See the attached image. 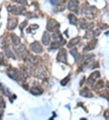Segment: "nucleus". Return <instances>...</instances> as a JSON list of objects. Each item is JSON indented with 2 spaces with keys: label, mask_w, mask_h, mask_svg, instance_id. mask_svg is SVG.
Returning <instances> with one entry per match:
<instances>
[{
  "label": "nucleus",
  "mask_w": 109,
  "mask_h": 120,
  "mask_svg": "<svg viewBox=\"0 0 109 120\" xmlns=\"http://www.w3.org/2000/svg\"><path fill=\"white\" fill-rule=\"evenodd\" d=\"M67 55L65 52V49H62L58 53V56H57V60L58 61L63 62V63H66L67 61Z\"/></svg>",
  "instance_id": "nucleus-1"
},
{
  "label": "nucleus",
  "mask_w": 109,
  "mask_h": 120,
  "mask_svg": "<svg viewBox=\"0 0 109 120\" xmlns=\"http://www.w3.org/2000/svg\"><path fill=\"white\" fill-rule=\"evenodd\" d=\"M58 25V22L54 19H50L48 21L47 29L49 31H54L55 30H57V26Z\"/></svg>",
  "instance_id": "nucleus-2"
},
{
  "label": "nucleus",
  "mask_w": 109,
  "mask_h": 120,
  "mask_svg": "<svg viewBox=\"0 0 109 120\" xmlns=\"http://www.w3.org/2000/svg\"><path fill=\"white\" fill-rule=\"evenodd\" d=\"M78 0H70V1L68 3V9L71 11L76 12V9H78Z\"/></svg>",
  "instance_id": "nucleus-3"
},
{
  "label": "nucleus",
  "mask_w": 109,
  "mask_h": 120,
  "mask_svg": "<svg viewBox=\"0 0 109 120\" xmlns=\"http://www.w3.org/2000/svg\"><path fill=\"white\" fill-rule=\"evenodd\" d=\"M31 49L33 51L36 53H41L43 50L41 45L38 42H35L31 44Z\"/></svg>",
  "instance_id": "nucleus-4"
},
{
  "label": "nucleus",
  "mask_w": 109,
  "mask_h": 120,
  "mask_svg": "<svg viewBox=\"0 0 109 120\" xmlns=\"http://www.w3.org/2000/svg\"><path fill=\"white\" fill-rule=\"evenodd\" d=\"M7 9H8V11L15 13V14H21L23 12V10H25L23 8H18V7H16V6L9 7Z\"/></svg>",
  "instance_id": "nucleus-5"
},
{
  "label": "nucleus",
  "mask_w": 109,
  "mask_h": 120,
  "mask_svg": "<svg viewBox=\"0 0 109 120\" xmlns=\"http://www.w3.org/2000/svg\"><path fill=\"white\" fill-rule=\"evenodd\" d=\"M18 19L16 18H10L8 19V24H7V28L10 30L13 29L16 24H17Z\"/></svg>",
  "instance_id": "nucleus-6"
},
{
  "label": "nucleus",
  "mask_w": 109,
  "mask_h": 120,
  "mask_svg": "<svg viewBox=\"0 0 109 120\" xmlns=\"http://www.w3.org/2000/svg\"><path fill=\"white\" fill-rule=\"evenodd\" d=\"M42 43L44 45H47L49 43L50 41V36L49 35V34L47 32H44L43 34V36H42Z\"/></svg>",
  "instance_id": "nucleus-7"
},
{
  "label": "nucleus",
  "mask_w": 109,
  "mask_h": 120,
  "mask_svg": "<svg viewBox=\"0 0 109 120\" xmlns=\"http://www.w3.org/2000/svg\"><path fill=\"white\" fill-rule=\"evenodd\" d=\"M99 76V73L98 72H94L90 75V76L89 77V79H88V81L90 82V84H92L94 81L95 79H96L97 78H98Z\"/></svg>",
  "instance_id": "nucleus-8"
},
{
  "label": "nucleus",
  "mask_w": 109,
  "mask_h": 120,
  "mask_svg": "<svg viewBox=\"0 0 109 120\" xmlns=\"http://www.w3.org/2000/svg\"><path fill=\"white\" fill-rule=\"evenodd\" d=\"M82 96L85 97H92V94L90 92V91L89 89H87L86 88H85L84 89H83V91L81 93Z\"/></svg>",
  "instance_id": "nucleus-9"
},
{
  "label": "nucleus",
  "mask_w": 109,
  "mask_h": 120,
  "mask_svg": "<svg viewBox=\"0 0 109 120\" xmlns=\"http://www.w3.org/2000/svg\"><path fill=\"white\" fill-rule=\"evenodd\" d=\"M80 38L79 37H78V38H75L74 39H73L70 41V42L68 44V47H70V46H73V45H75L77 44H78L79 42Z\"/></svg>",
  "instance_id": "nucleus-10"
},
{
  "label": "nucleus",
  "mask_w": 109,
  "mask_h": 120,
  "mask_svg": "<svg viewBox=\"0 0 109 120\" xmlns=\"http://www.w3.org/2000/svg\"><path fill=\"white\" fill-rule=\"evenodd\" d=\"M12 41H13V43H14L15 45L18 44L19 43V42H20V39H19V38H18L16 35H15V34H13V35H12Z\"/></svg>",
  "instance_id": "nucleus-11"
},
{
  "label": "nucleus",
  "mask_w": 109,
  "mask_h": 120,
  "mask_svg": "<svg viewBox=\"0 0 109 120\" xmlns=\"http://www.w3.org/2000/svg\"><path fill=\"white\" fill-rule=\"evenodd\" d=\"M69 19L70 20V23L73 24H76V22H77V19L75 15H69Z\"/></svg>",
  "instance_id": "nucleus-12"
},
{
  "label": "nucleus",
  "mask_w": 109,
  "mask_h": 120,
  "mask_svg": "<svg viewBox=\"0 0 109 120\" xmlns=\"http://www.w3.org/2000/svg\"><path fill=\"white\" fill-rule=\"evenodd\" d=\"M94 45H95V43H93V41H92L90 44H88V45H87L85 48V49L87 50H90L93 49L94 47Z\"/></svg>",
  "instance_id": "nucleus-13"
},
{
  "label": "nucleus",
  "mask_w": 109,
  "mask_h": 120,
  "mask_svg": "<svg viewBox=\"0 0 109 120\" xmlns=\"http://www.w3.org/2000/svg\"><path fill=\"white\" fill-rule=\"evenodd\" d=\"M31 92H32V94H34V95H39V94H41V93H42L41 91L38 89V88H36V87L32 89V90H31Z\"/></svg>",
  "instance_id": "nucleus-14"
},
{
  "label": "nucleus",
  "mask_w": 109,
  "mask_h": 120,
  "mask_svg": "<svg viewBox=\"0 0 109 120\" xmlns=\"http://www.w3.org/2000/svg\"><path fill=\"white\" fill-rule=\"evenodd\" d=\"M13 1L16 2L18 4H27V0H13Z\"/></svg>",
  "instance_id": "nucleus-15"
},
{
  "label": "nucleus",
  "mask_w": 109,
  "mask_h": 120,
  "mask_svg": "<svg viewBox=\"0 0 109 120\" xmlns=\"http://www.w3.org/2000/svg\"><path fill=\"white\" fill-rule=\"evenodd\" d=\"M70 80V77H69V76H68V77H66L65 78V79H63V81H61V84H62V85L63 86H65L66 85V84L67 83V82H68V81Z\"/></svg>",
  "instance_id": "nucleus-16"
},
{
  "label": "nucleus",
  "mask_w": 109,
  "mask_h": 120,
  "mask_svg": "<svg viewBox=\"0 0 109 120\" xmlns=\"http://www.w3.org/2000/svg\"><path fill=\"white\" fill-rule=\"evenodd\" d=\"M71 54L74 57H75L76 55V53H77V50L76 49H73L71 51Z\"/></svg>",
  "instance_id": "nucleus-17"
},
{
  "label": "nucleus",
  "mask_w": 109,
  "mask_h": 120,
  "mask_svg": "<svg viewBox=\"0 0 109 120\" xmlns=\"http://www.w3.org/2000/svg\"><path fill=\"white\" fill-rule=\"evenodd\" d=\"M57 1H58V0H51V3H52V4H55V3H56Z\"/></svg>",
  "instance_id": "nucleus-18"
}]
</instances>
